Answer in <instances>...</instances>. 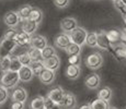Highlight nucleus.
<instances>
[{
    "label": "nucleus",
    "instance_id": "bb28decb",
    "mask_svg": "<svg viewBox=\"0 0 126 109\" xmlns=\"http://www.w3.org/2000/svg\"><path fill=\"white\" fill-rule=\"evenodd\" d=\"M81 50H82V47L79 45H77V44H74L71 43L68 47L65 49V51H66V54L69 56V57H71V56H79L81 54Z\"/></svg>",
    "mask_w": 126,
    "mask_h": 109
},
{
    "label": "nucleus",
    "instance_id": "f257e3e1",
    "mask_svg": "<svg viewBox=\"0 0 126 109\" xmlns=\"http://www.w3.org/2000/svg\"><path fill=\"white\" fill-rule=\"evenodd\" d=\"M20 82V76H19V72L8 71L6 73H2L0 77V85L6 87V88L10 89L16 87V85Z\"/></svg>",
    "mask_w": 126,
    "mask_h": 109
},
{
    "label": "nucleus",
    "instance_id": "b1692460",
    "mask_svg": "<svg viewBox=\"0 0 126 109\" xmlns=\"http://www.w3.org/2000/svg\"><path fill=\"white\" fill-rule=\"evenodd\" d=\"M106 36H108L109 40L111 42L112 45H116L121 42V31L118 30H111L106 32Z\"/></svg>",
    "mask_w": 126,
    "mask_h": 109
},
{
    "label": "nucleus",
    "instance_id": "a211bd4d",
    "mask_svg": "<svg viewBox=\"0 0 126 109\" xmlns=\"http://www.w3.org/2000/svg\"><path fill=\"white\" fill-rule=\"evenodd\" d=\"M43 63H44L45 69L52 70V71L56 72L57 70L59 69V67H60V59H59V57H58L57 55H55V56H53V57H50V58H48V59L44 60Z\"/></svg>",
    "mask_w": 126,
    "mask_h": 109
},
{
    "label": "nucleus",
    "instance_id": "37998d69",
    "mask_svg": "<svg viewBox=\"0 0 126 109\" xmlns=\"http://www.w3.org/2000/svg\"><path fill=\"white\" fill-rule=\"evenodd\" d=\"M122 18H123V21L125 22V24H126V12L124 14H122Z\"/></svg>",
    "mask_w": 126,
    "mask_h": 109
},
{
    "label": "nucleus",
    "instance_id": "79ce46f5",
    "mask_svg": "<svg viewBox=\"0 0 126 109\" xmlns=\"http://www.w3.org/2000/svg\"><path fill=\"white\" fill-rule=\"evenodd\" d=\"M79 109H91V106H90V104H84V105L80 106Z\"/></svg>",
    "mask_w": 126,
    "mask_h": 109
},
{
    "label": "nucleus",
    "instance_id": "423d86ee",
    "mask_svg": "<svg viewBox=\"0 0 126 109\" xmlns=\"http://www.w3.org/2000/svg\"><path fill=\"white\" fill-rule=\"evenodd\" d=\"M65 93H66V91H65L62 86H55V87H53L52 89L48 91L47 97L49 98L50 100L54 101L55 104H58V105H59V104L62 103L63 98H64Z\"/></svg>",
    "mask_w": 126,
    "mask_h": 109
},
{
    "label": "nucleus",
    "instance_id": "7c9ffc66",
    "mask_svg": "<svg viewBox=\"0 0 126 109\" xmlns=\"http://www.w3.org/2000/svg\"><path fill=\"white\" fill-rule=\"evenodd\" d=\"M23 65L21 63L20 59H19L18 56H13L11 55V65H10V71L13 72H19L21 70Z\"/></svg>",
    "mask_w": 126,
    "mask_h": 109
},
{
    "label": "nucleus",
    "instance_id": "4c0bfd02",
    "mask_svg": "<svg viewBox=\"0 0 126 109\" xmlns=\"http://www.w3.org/2000/svg\"><path fill=\"white\" fill-rule=\"evenodd\" d=\"M113 4H114L115 9L120 12L121 14H124L126 12V6L121 1V0H118V1H116V2H113Z\"/></svg>",
    "mask_w": 126,
    "mask_h": 109
},
{
    "label": "nucleus",
    "instance_id": "f704fd0d",
    "mask_svg": "<svg viewBox=\"0 0 126 109\" xmlns=\"http://www.w3.org/2000/svg\"><path fill=\"white\" fill-rule=\"evenodd\" d=\"M9 97V92L8 88L0 85V105L1 104H4L7 101V99Z\"/></svg>",
    "mask_w": 126,
    "mask_h": 109
},
{
    "label": "nucleus",
    "instance_id": "ddd939ff",
    "mask_svg": "<svg viewBox=\"0 0 126 109\" xmlns=\"http://www.w3.org/2000/svg\"><path fill=\"white\" fill-rule=\"evenodd\" d=\"M38 79L45 85H49V84L54 83L55 79H56V72L52 71V70L44 69L38 75Z\"/></svg>",
    "mask_w": 126,
    "mask_h": 109
},
{
    "label": "nucleus",
    "instance_id": "1a4fd4ad",
    "mask_svg": "<svg viewBox=\"0 0 126 109\" xmlns=\"http://www.w3.org/2000/svg\"><path fill=\"white\" fill-rule=\"evenodd\" d=\"M64 109H76L77 107V98L70 92H66L65 96L63 98L62 103L59 104Z\"/></svg>",
    "mask_w": 126,
    "mask_h": 109
},
{
    "label": "nucleus",
    "instance_id": "a18cd8bd",
    "mask_svg": "<svg viewBox=\"0 0 126 109\" xmlns=\"http://www.w3.org/2000/svg\"><path fill=\"white\" fill-rule=\"evenodd\" d=\"M109 109H117V108H115V107H110Z\"/></svg>",
    "mask_w": 126,
    "mask_h": 109
},
{
    "label": "nucleus",
    "instance_id": "de8ad7c7",
    "mask_svg": "<svg viewBox=\"0 0 126 109\" xmlns=\"http://www.w3.org/2000/svg\"><path fill=\"white\" fill-rule=\"evenodd\" d=\"M125 109H126V108H125Z\"/></svg>",
    "mask_w": 126,
    "mask_h": 109
},
{
    "label": "nucleus",
    "instance_id": "39448f33",
    "mask_svg": "<svg viewBox=\"0 0 126 109\" xmlns=\"http://www.w3.org/2000/svg\"><path fill=\"white\" fill-rule=\"evenodd\" d=\"M3 22H4V24H6L7 26H9L10 28H14L19 25V23L21 22V19H20V16H19L18 12L11 10L4 14Z\"/></svg>",
    "mask_w": 126,
    "mask_h": 109
},
{
    "label": "nucleus",
    "instance_id": "ea45409f",
    "mask_svg": "<svg viewBox=\"0 0 126 109\" xmlns=\"http://www.w3.org/2000/svg\"><path fill=\"white\" fill-rule=\"evenodd\" d=\"M16 28H10V30H8L6 33H4V35L2 36L3 38H6V39H12V40H14V37H16Z\"/></svg>",
    "mask_w": 126,
    "mask_h": 109
},
{
    "label": "nucleus",
    "instance_id": "7ed1b4c3",
    "mask_svg": "<svg viewBox=\"0 0 126 109\" xmlns=\"http://www.w3.org/2000/svg\"><path fill=\"white\" fill-rule=\"evenodd\" d=\"M69 36L71 38V42L74 44H77L79 46H83L86 45V40H87V36H88V31L86 28L78 26L77 28H75L71 33H69Z\"/></svg>",
    "mask_w": 126,
    "mask_h": 109
},
{
    "label": "nucleus",
    "instance_id": "6e6552de",
    "mask_svg": "<svg viewBox=\"0 0 126 109\" xmlns=\"http://www.w3.org/2000/svg\"><path fill=\"white\" fill-rule=\"evenodd\" d=\"M71 38H70L69 34L66 33H62L58 34L56 37L54 38V46L58 49H66L67 47L71 44Z\"/></svg>",
    "mask_w": 126,
    "mask_h": 109
},
{
    "label": "nucleus",
    "instance_id": "4be33fe9",
    "mask_svg": "<svg viewBox=\"0 0 126 109\" xmlns=\"http://www.w3.org/2000/svg\"><path fill=\"white\" fill-rule=\"evenodd\" d=\"M30 109H46L45 107V97L35 96L30 103Z\"/></svg>",
    "mask_w": 126,
    "mask_h": 109
},
{
    "label": "nucleus",
    "instance_id": "c03bdc74",
    "mask_svg": "<svg viewBox=\"0 0 126 109\" xmlns=\"http://www.w3.org/2000/svg\"><path fill=\"white\" fill-rule=\"evenodd\" d=\"M121 1H122V2H123V3H124V4H125V6H126V0H121Z\"/></svg>",
    "mask_w": 126,
    "mask_h": 109
},
{
    "label": "nucleus",
    "instance_id": "49530a36",
    "mask_svg": "<svg viewBox=\"0 0 126 109\" xmlns=\"http://www.w3.org/2000/svg\"><path fill=\"white\" fill-rule=\"evenodd\" d=\"M112 2H116V1H118V0H111Z\"/></svg>",
    "mask_w": 126,
    "mask_h": 109
},
{
    "label": "nucleus",
    "instance_id": "a878e982",
    "mask_svg": "<svg viewBox=\"0 0 126 109\" xmlns=\"http://www.w3.org/2000/svg\"><path fill=\"white\" fill-rule=\"evenodd\" d=\"M28 52H29V55H30L31 59H32V62H33V61H44V58H43L42 50L36 49V48L29 47Z\"/></svg>",
    "mask_w": 126,
    "mask_h": 109
},
{
    "label": "nucleus",
    "instance_id": "e433bc0d",
    "mask_svg": "<svg viewBox=\"0 0 126 109\" xmlns=\"http://www.w3.org/2000/svg\"><path fill=\"white\" fill-rule=\"evenodd\" d=\"M68 63L70 65H80L81 63V57L79 56H71L68 58Z\"/></svg>",
    "mask_w": 126,
    "mask_h": 109
},
{
    "label": "nucleus",
    "instance_id": "72a5a7b5",
    "mask_svg": "<svg viewBox=\"0 0 126 109\" xmlns=\"http://www.w3.org/2000/svg\"><path fill=\"white\" fill-rule=\"evenodd\" d=\"M18 57H19V59H20L22 65H30L31 63H32V59H31V57H30V55H29L28 50H26V51H24V52H22V54H20Z\"/></svg>",
    "mask_w": 126,
    "mask_h": 109
},
{
    "label": "nucleus",
    "instance_id": "c756f323",
    "mask_svg": "<svg viewBox=\"0 0 126 109\" xmlns=\"http://www.w3.org/2000/svg\"><path fill=\"white\" fill-rule=\"evenodd\" d=\"M10 65H11V56L0 59V72L6 73V72L10 71Z\"/></svg>",
    "mask_w": 126,
    "mask_h": 109
},
{
    "label": "nucleus",
    "instance_id": "f03ea898",
    "mask_svg": "<svg viewBox=\"0 0 126 109\" xmlns=\"http://www.w3.org/2000/svg\"><path fill=\"white\" fill-rule=\"evenodd\" d=\"M16 47H18V45L14 40L6 39L2 37L0 39V59L11 56L14 52V50L16 49Z\"/></svg>",
    "mask_w": 126,
    "mask_h": 109
},
{
    "label": "nucleus",
    "instance_id": "dca6fc26",
    "mask_svg": "<svg viewBox=\"0 0 126 109\" xmlns=\"http://www.w3.org/2000/svg\"><path fill=\"white\" fill-rule=\"evenodd\" d=\"M38 27H40V24L36 23V22L31 21V20L23 21L22 24H21V31L24 33H26V34H29V35H31V36L37 31Z\"/></svg>",
    "mask_w": 126,
    "mask_h": 109
},
{
    "label": "nucleus",
    "instance_id": "58836bf2",
    "mask_svg": "<svg viewBox=\"0 0 126 109\" xmlns=\"http://www.w3.org/2000/svg\"><path fill=\"white\" fill-rule=\"evenodd\" d=\"M70 0H54V4L59 9H65L69 6Z\"/></svg>",
    "mask_w": 126,
    "mask_h": 109
},
{
    "label": "nucleus",
    "instance_id": "a19ab883",
    "mask_svg": "<svg viewBox=\"0 0 126 109\" xmlns=\"http://www.w3.org/2000/svg\"><path fill=\"white\" fill-rule=\"evenodd\" d=\"M24 107V103L21 101H12L11 104V109H23Z\"/></svg>",
    "mask_w": 126,
    "mask_h": 109
},
{
    "label": "nucleus",
    "instance_id": "0eeeda50",
    "mask_svg": "<svg viewBox=\"0 0 126 109\" xmlns=\"http://www.w3.org/2000/svg\"><path fill=\"white\" fill-rule=\"evenodd\" d=\"M77 27H78V22L72 16H68V18L63 19L62 22H60V30L63 31V33L69 34Z\"/></svg>",
    "mask_w": 126,
    "mask_h": 109
},
{
    "label": "nucleus",
    "instance_id": "9b49d317",
    "mask_svg": "<svg viewBox=\"0 0 126 109\" xmlns=\"http://www.w3.org/2000/svg\"><path fill=\"white\" fill-rule=\"evenodd\" d=\"M98 47L101 48V49H104V50H109V51L112 50L113 45L111 44L110 40H109L105 31H100V32H98Z\"/></svg>",
    "mask_w": 126,
    "mask_h": 109
},
{
    "label": "nucleus",
    "instance_id": "412c9836",
    "mask_svg": "<svg viewBox=\"0 0 126 109\" xmlns=\"http://www.w3.org/2000/svg\"><path fill=\"white\" fill-rule=\"evenodd\" d=\"M32 9H33V7L30 6V4H23V6H21L20 8L16 10V12H18V14H19V16H20V19H21V22L29 20Z\"/></svg>",
    "mask_w": 126,
    "mask_h": 109
},
{
    "label": "nucleus",
    "instance_id": "393cba45",
    "mask_svg": "<svg viewBox=\"0 0 126 109\" xmlns=\"http://www.w3.org/2000/svg\"><path fill=\"white\" fill-rule=\"evenodd\" d=\"M112 96H113V92L110 87L105 86L103 88H101L100 91L98 92V98L99 99H102V100H111L112 99Z\"/></svg>",
    "mask_w": 126,
    "mask_h": 109
},
{
    "label": "nucleus",
    "instance_id": "aec40b11",
    "mask_svg": "<svg viewBox=\"0 0 126 109\" xmlns=\"http://www.w3.org/2000/svg\"><path fill=\"white\" fill-rule=\"evenodd\" d=\"M66 76L68 77L69 80H77L81 74V69L79 65H68L66 69V72H65Z\"/></svg>",
    "mask_w": 126,
    "mask_h": 109
},
{
    "label": "nucleus",
    "instance_id": "c85d7f7f",
    "mask_svg": "<svg viewBox=\"0 0 126 109\" xmlns=\"http://www.w3.org/2000/svg\"><path fill=\"white\" fill-rule=\"evenodd\" d=\"M90 106H91V109H109L111 107L109 105V101L102 100V99H99V98H96L95 100L90 103Z\"/></svg>",
    "mask_w": 126,
    "mask_h": 109
},
{
    "label": "nucleus",
    "instance_id": "9d476101",
    "mask_svg": "<svg viewBox=\"0 0 126 109\" xmlns=\"http://www.w3.org/2000/svg\"><path fill=\"white\" fill-rule=\"evenodd\" d=\"M47 45H48L47 38H46L45 36H43V35H32V37H31L30 47L43 50Z\"/></svg>",
    "mask_w": 126,
    "mask_h": 109
},
{
    "label": "nucleus",
    "instance_id": "2f4dec72",
    "mask_svg": "<svg viewBox=\"0 0 126 109\" xmlns=\"http://www.w3.org/2000/svg\"><path fill=\"white\" fill-rule=\"evenodd\" d=\"M31 69H32L33 73H34V75H40V73L43 71V70L45 69L44 68V63H43V61H33L32 63L30 64Z\"/></svg>",
    "mask_w": 126,
    "mask_h": 109
},
{
    "label": "nucleus",
    "instance_id": "c9c22d12",
    "mask_svg": "<svg viewBox=\"0 0 126 109\" xmlns=\"http://www.w3.org/2000/svg\"><path fill=\"white\" fill-rule=\"evenodd\" d=\"M45 107H46V109H64L60 105L55 104L53 100H50L47 96L45 97Z\"/></svg>",
    "mask_w": 126,
    "mask_h": 109
},
{
    "label": "nucleus",
    "instance_id": "6ab92c4d",
    "mask_svg": "<svg viewBox=\"0 0 126 109\" xmlns=\"http://www.w3.org/2000/svg\"><path fill=\"white\" fill-rule=\"evenodd\" d=\"M31 37H32L31 35L20 31V32L16 33V37H14V42L16 43L18 46H28V47H30Z\"/></svg>",
    "mask_w": 126,
    "mask_h": 109
},
{
    "label": "nucleus",
    "instance_id": "4468645a",
    "mask_svg": "<svg viewBox=\"0 0 126 109\" xmlns=\"http://www.w3.org/2000/svg\"><path fill=\"white\" fill-rule=\"evenodd\" d=\"M84 84L89 89H96L101 84V77L99 74L92 73L88 75L84 80Z\"/></svg>",
    "mask_w": 126,
    "mask_h": 109
},
{
    "label": "nucleus",
    "instance_id": "f3484780",
    "mask_svg": "<svg viewBox=\"0 0 126 109\" xmlns=\"http://www.w3.org/2000/svg\"><path fill=\"white\" fill-rule=\"evenodd\" d=\"M111 52L115 56V58L117 60H125L126 59V45L123 43H118L116 45H113Z\"/></svg>",
    "mask_w": 126,
    "mask_h": 109
},
{
    "label": "nucleus",
    "instance_id": "2eb2a0df",
    "mask_svg": "<svg viewBox=\"0 0 126 109\" xmlns=\"http://www.w3.org/2000/svg\"><path fill=\"white\" fill-rule=\"evenodd\" d=\"M19 76H20V81L24 82V83H29L33 80L34 77V73H33L32 69L30 65H23L21 70L19 71Z\"/></svg>",
    "mask_w": 126,
    "mask_h": 109
},
{
    "label": "nucleus",
    "instance_id": "20e7f679",
    "mask_svg": "<svg viewBox=\"0 0 126 109\" xmlns=\"http://www.w3.org/2000/svg\"><path fill=\"white\" fill-rule=\"evenodd\" d=\"M103 56L100 52H92L87 57L86 65L91 70H98L103 65Z\"/></svg>",
    "mask_w": 126,
    "mask_h": 109
},
{
    "label": "nucleus",
    "instance_id": "f8f14e48",
    "mask_svg": "<svg viewBox=\"0 0 126 109\" xmlns=\"http://www.w3.org/2000/svg\"><path fill=\"white\" fill-rule=\"evenodd\" d=\"M10 97H11L12 101H21V103H25V100L28 99V92H26V89H24L23 87L16 86V87L13 88Z\"/></svg>",
    "mask_w": 126,
    "mask_h": 109
},
{
    "label": "nucleus",
    "instance_id": "cd10ccee",
    "mask_svg": "<svg viewBox=\"0 0 126 109\" xmlns=\"http://www.w3.org/2000/svg\"><path fill=\"white\" fill-rule=\"evenodd\" d=\"M86 45L90 48L98 47V33H95V32L88 33L87 40H86Z\"/></svg>",
    "mask_w": 126,
    "mask_h": 109
},
{
    "label": "nucleus",
    "instance_id": "5701e85b",
    "mask_svg": "<svg viewBox=\"0 0 126 109\" xmlns=\"http://www.w3.org/2000/svg\"><path fill=\"white\" fill-rule=\"evenodd\" d=\"M29 20H31V21H33V22H36V23L41 24V22L43 21V11L41 10L40 8L33 7Z\"/></svg>",
    "mask_w": 126,
    "mask_h": 109
},
{
    "label": "nucleus",
    "instance_id": "473e14b6",
    "mask_svg": "<svg viewBox=\"0 0 126 109\" xmlns=\"http://www.w3.org/2000/svg\"><path fill=\"white\" fill-rule=\"evenodd\" d=\"M42 54H43V58H44V60L48 59V58L57 55L56 54V47H53V46H50V45H47L44 49L42 50Z\"/></svg>",
    "mask_w": 126,
    "mask_h": 109
}]
</instances>
